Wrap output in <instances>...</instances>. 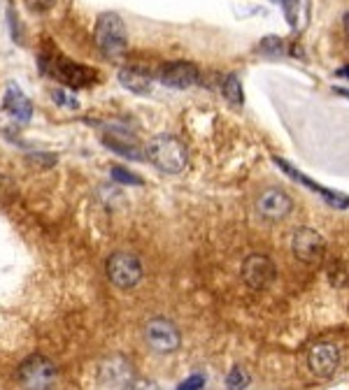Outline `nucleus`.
<instances>
[{
	"mask_svg": "<svg viewBox=\"0 0 349 390\" xmlns=\"http://www.w3.org/2000/svg\"><path fill=\"white\" fill-rule=\"evenodd\" d=\"M145 158L152 163L154 168L161 170L163 175H180L184 172L186 163H189V149L177 135L170 132H161L154 135L145 146Z\"/></svg>",
	"mask_w": 349,
	"mask_h": 390,
	"instance_id": "1",
	"label": "nucleus"
},
{
	"mask_svg": "<svg viewBox=\"0 0 349 390\" xmlns=\"http://www.w3.org/2000/svg\"><path fill=\"white\" fill-rule=\"evenodd\" d=\"M93 40H96L98 51L105 58H119L128 49V33L126 23L116 12L98 14L96 28H93Z\"/></svg>",
	"mask_w": 349,
	"mask_h": 390,
	"instance_id": "2",
	"label": "nucleus"
},
{
	"mask_svg": "<svg viewBox=\"0 0 349 390\" xmlns=\"http://www.w3.org/2000/svg\"><path fill=\"white\" fill-rule=\"evenodd\" d=\"M105 272L110 284L116 286L119 291H130L142 282V260L130 251H114L105 263Z\"/></svg>",
	"mask_w": 349,
	"mask_h": 390,
	"instance_id": "3",
	"label": "nucleus"
},
{
	"mask_svg": "<svg viewBox=\"0 0 349 390\" xmlns=\"http://www.w3.org/2000/svg\"><path fill=\"white\" fill-rule=\"evenodd\" d=\"M42 70L49 73L51 77H56L61 84H66L70 89H87L91 84L98 82V73L89 65L75 63V61L54 56V58H42Z\"/></svg>",
	"mask_w": 349,
	"mask_h": 390,
	"instance_id": "4",
	"label": "nucleus"
},
{
	"mask_svg": "<svg viewBox=\"0 0 349 390\" xmlns=\"http://www.w3.org/2000/svg\"><path fill=\"white\" fill-rule=\"evenodd\" d=\"M56 365L44 356H30L26 358L19 370H17V381L23 390H49L56 381Z\"/></svg>",
	"mask_w": 349,
	"mask_h": 390,
	"instance_id": "5",
	"label": "nucleus"
},
{
	"mask_svg": "<svg viewBox=\"0 0 349 390\" xmlns=\"http://www.w3.org/2000/svg\"><path fill=\"white\" fill-rule=\"evenodd\" d=\"M145 341L154 353H161V356H168V353H175L177 348L182 344V332L170 318H163L157 316L152 321H147L145 325Z\"/></svg>",
	"mask_w": 349,
	"mask_h": 390,
	"instance_id": "6",
	"label": "nucleus"
},
{
	"mask_svg": "<svg viewBox=\"0 0 349 390\" xmlns=\"http://www.w3.org/2000/svg\"><path fill=\"white\" fill-rule=\"evenodd\" d=\"M240 275H243V282L250 286L252 291H263V288H268L270 284L275 282L277 268H275V263H273L270 256L252 253L243 260V270H240Z\"/></svg>",
	"mask_w": 349,
	"mask_h": 390,
	"instance_id": "7",
	"label": "nucleus"
},
{
	"mask_svg": "<svg viewBox=\"0 0 349 390\" xmlns=\"http://www.w3.org/2000/svg\"><path fill=\"white\" fill-rule=\"evenodd\" d=\"M159 82L163 87L184 91L200 82V70L191 61H173V63H166L159 70Z\"/></svg>",
	"mask_w": 349,
	"mask_h": 390,
	"instance_id": "8",
	"label": "nucleus"
},
{
	"mask_svg": "<svg viewBox=\"0 0 349 390\" xmlns=\"http://www.w3.org/2000/svg\"><path fill=\"white\" fill-rule=\"evenodd\" d=\"M291 251L302 263H319L326 253V241L314 228L302 225L291 237Z\"/></svg>",
	"mask_w": 349,
	"mask_h": 390,
	"instance_id": "9",
	"label": "nucleus"
},
{
	"mask_svg": "<svg viewBox=\"0 0 349 390\" xmlns=\"http://www.w3.org/2000/svg\"><path fill=\"white\" fill-rule=\"evenodd\" d=\"M307 365L314 377L329 379L340 367V348L336 344H331V341H322V344L312 346V351H310Z\"/></svg>",
	"mask_w": 349,
	"mask_h": 390,
	"instance_id": "10",
	"label": "nucleus"
},
{
	"mask_svg": "<svg viewBox=\"0 0 349 390\" xmlns=\"http://www.w3.org/2000/svg\"><path fill=\"white\" fill-rule=\"evenodd\" d=\"M256 209L270 221H279V218H286L293 212V200L282 189H266L256 200Z\"/></svg>",
	"mask_w": 349,
	"mask_h": 390,
	"instance_id": "11",
	"label": "nucleus"
},
{
	"mask_svg": "<svg viewBox=\"0 0 349 390\" xmlns=\"http://www.w3.org/2000/svg\"><path fill=\"white\" fill-rule=\"evenodd\" d=\"M3 112L7 116H12L14 121L28 123L33 119V103H30L28 96L17 87V84H7L5 98H3Z\"/></svg>",
	"mask_w": 349,
	"mask_h": 390,
	"instance_id": "12",
	"label": "nucleus"
},
{
	"mask_svg": "<svg viewBox=\"0 0 349 390\" xmlns=\"http://www.w3.org/2000/svg\"><path fill=\"white\" fill-rule=\"evenodd\" d=\"M100 142H103V146H107L112 153L121 156V158L126 161H133V163H142L147 161L145 158V151L140 149V144L135 142V137L126 135V132H105L103 137H100Z\"/></svg>",
	"mask_w": 349,
	"mask_h": 390,
	"instance_id": "13",
	"label": "nucleus"
},
{
	"mask_svg": "<svg viewBox=\"0 0 349 390\" xmlns=\"http://www.w3.org/2000/svg\"><path fill=\"white\" fill-rule=\"evenodd\" d=\"M275 165H279L284 170L286 175H289L293 182H300L302 186H307L310 191L312 193H317V195H322V198L329 202V205H333L336 209H347L349 207V198H345V195H340V193H336V191H329V189H324V186H319V184H314V182H310L307 177H302L298 170H293L289 163L286 161H282V158H275Z\"/></svg>",
	"mask_w": 349,
	"mask_h": 390,
	"instance_id": "14",
	"label": "nucleus"
},
{
	"mask_svg": "<svg viewBox=\"0 0 349 390\" xmlns=\"http://www.w3.org/2000/svg\"><path fill=\"white\" fill-rule=\"evenodd\" d=\"M130 372H133V367L128 365L126 358H121V356L107 358V360L100 365V381L107 386H126L130 381Z\"/></svg>",
	"mask_w": 349,
	"mask_h": 390,
	"instance_id": "15",
	"label": "nucleus"
},
{
	"mask_svg": "<svg viewBox=\"0 0 349 390\" xmlns=\"http://www.w3.org/2000/svg\"><path fill=\"white\" fill-rule=\"evenodd\" d=\"M116 80H119L123 89L135 93V96H149L154 89V80L140 68H121Z\"/></svg>",
	"mask_w": 349,
	"mask_h": 390,
	"instance_id": "16",
	"label": "nucleus"
},
{
	"mask_svg": "<svg viewBox=\"0 0 349 390\" xmlns=\"http://www.w3.org/2000/svg\"><path fill=\"white\" fill-rule=\"evenodd\" d=\"M221 96L226 98V103L240 107L245 103V91H243V84H240L238 75H226L221 80Z\"/></svg>",
	"mask_w": 349,
	"mask_h": 390,
	"instance_id": "17",
	"label": "nucleus"
},
{
	"mask_svg": "<svg viewBox=\"0 0 349 390\" xmlns=\"http://www.w3.org/2000/svg\"><path fill=\"white\" fill-rule=\"evenodd\" d=\"M110 177L114 179L116 184H123V186H142L145 179L137 177L135 172H130L126 168H119V165H112L110 168Z\"/></svg>",
	"mask_w": 349,
	"mask_h": 390,
	"instance_id": "18",
	"label": "nucleus"
},
{
	"mask_svg": "<svg viewBox=\"0 0 349 390\" xmlns=\"http://www.w3.org/2000/svg\"><path fill=\"white\" fill-rule=\"evenodd\" d=\"M250 374H247L243 367H233L228 372V377H226V388L228 390H245L247 386H250Z\"/></svg>",
	"mask_w": 349,
	"mask_h": 390,
	"instance_id": "19",
	"label": "nucleus"
},
{
	"mask_svg": "<svg viewBox=\"0 0 349 390\" xmlns=\"http://www.w3.org/2000/svg\"><path fill=\"white\" fill-rule=\"evenodd\" d=\"M51 98H54V103L66 107V109H80V100H77L73 93L66 91V89H54Z\"/></svg>",
	"mask_w": 349,
	"mask_h": 390,
	"instance_id": "20",
	"label": "nucleus"
},
{
	"mask_svg": "<svg viewBox=\"0 0 349 390\" xmlns=\"http://www.w3.org/2000/svg\"><path fill=\"white\" fill-rule=\"evenodd\" d=\"M259 51L266 54V56H279L282 54V40L279 37H263L259 44Z\"/></svg>",
	"mask_w": 349,
	"mask_h": 390,
	"instance_id": "21",
	"label": "nucleus"
},
{
	"mask_svg": "<svg viewBox=\"0 0 349 390\" xmlns=\"http://www.w3.org/2000/svg\"><path fill=\"white\" fill-rule=\"evenodd\" d=\"M205 386V377L203 374H191V377H186L180 386H177V390H203Z\"/></svg>",
	"mask_w": 349,
	"mask_h": 390,
	"instance_id": "22",
	"label": "nucleus"
},
{
	"mask_svg": "<svg viewBox=\"0 0 349 390\" xmlns=\"http://www.w3.org/2000/svg\"><path fill=\"white\" fill-rule=\"evenodd\" d=\"M123 390H161L154 381H147V379H130Z\"/></svg>",
	"mask_w": 349,
	"mask_h": 390,
	"instance_id": "23",
	"label": "nucleus"
},
{
	"mask_svg": "<svg viewBox=\"0 0 349 390\" xmlns=\"http://www.w3.org/2000/svg\"><path fill=\"white\" fill-rule=\"evenodd\" d=\"M273 3L282 5V7H284V12H286V19L293 21V10H296L298 0H273Z\"/></svg>",
	"mask_w": 349,
	"mask_h": 390,
	"instance_id": "24",
	"label": "nucleus"
},
{
	"mask_svg": "<svg viewBox=\"0 0 349 390\" xmlns=\"http://www.w3.org/2000/svg\"><path fill=\"white\" fill-rule=\"evenodd\" d=\"M338 75H340V77H349V68H343V70H338Z\"/></svg>",
	"mask_w": 349,
	"mask_h": 390,
	"instance_id": "25",
	"label": "nucleus"
},
{
	"mask_svg": "<svg viewBox=\"0 0 349 390\" xmlns=\"http://www.w3.org/2000/svg\"><path fill=\"white\" fill-rule=\"evenodd\" d=\"M338 93H340V96H347L349 98V89H338Z\"/></svg>",
	"mask_w": 349,
	"mask_h": 390,
	"instance_id": "26",
	"label": "nucleus"
},
{
	"mask_svg": "<svg viewBox=\"0 0 349 390\" xmlns=\"http://www.w3.org/2000/svg\"><path fill=\"white\" fill-rule=\"evenodd\" d=\"M345 28H347V33H349V14L345 17Z\"/></svg>",
	"mask_w": 349,
	"mask_h": 390,
	"instance_id": "27",
	"label": "nucleus"
}]
</instances>
